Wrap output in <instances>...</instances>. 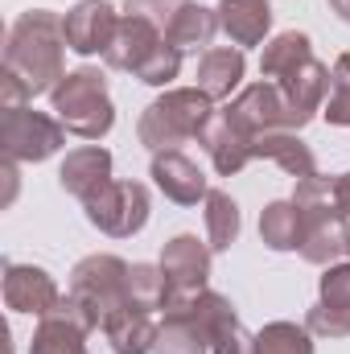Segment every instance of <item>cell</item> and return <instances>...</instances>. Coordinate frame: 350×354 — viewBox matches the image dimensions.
Listing matches in <instances>:
<instances>
[{
	"label": "cell",
	"mask_w": 350,
	"mask_h": 354,
	"mask_svg": "<svg viewBox=\"0 0 350 354\" xmlns=\"http://www.w3.org/2000/svg\"><path fill=\"white\" fill-rule=\"evenodd\" d=\"M66 29H62V17L50 12V8H29L21 12L12 25H8V37H4V75H12L21 87L33 95H46L62 83L66 75Z\"/></svg>",
	"instance_id": "obj_1"
},
{
	"label": "cell",
	"mask_w": 350,
	"mask_h": 354,
	"mask_svg": "<svg viewBox=\"0 0 350 354\" xmlns=\"http://www.w3.org/2000/svg\"><path fill=\"white\" fill-rule=\"evenodd\" d=\"M214 115V99L198 87H169L157 95L140 120H136V136L149 153H165V149H181L185 140H202L206 124Z\"/></svg>",
	"instance_id": "obj_2"
},
{
	"label": "cell",
	"mask_w": 350,
	"mask_h": 354,
	"mask_svg": "<svg viewBox=\"0 0 350 354\" xmlns=\"http://www.w3.org/2000/svg\"><path fill=\"white\" fill-rule=\"evenodd\" d=\"M50 103H54V115L62 120V128L83 140H103L116 124V103L107 95V79L95 66L66 71L62 83L50 91Z\"/></svg>",
	"instance_id": "obj_3"
},
{
	"label": "cell",
	"mask_w": 350,
	"mask_h": 354,
	"mask_svg": "<svg viewBox=\"0 0 350 354\" xmlns=\"http://www.w3.org/2000/svg\"><path fill=\"white\" fill-rule=\"evenodd\" d=\"M128 268L120 256L111 252H95L83 256L79 264L71 268V284H66V297L83 309L91 326L99 330L107 313H116L120 305H128Z\"/></svg>",
	"instance_id": "obj_4"
},
{
	"label": "cell",
	"mask_w": 350,
	"mask_h": 354,
	"mask_svg": "<svg viewBox=\"0 0 350 354\" xmlns=\"http://www.w3.org/2000/svg\"><path fill=\"white\" fill-rule=\"evenodd\" d=\"M66 145V128L58 115L33 111L29 103L21 107H0V149L8 161H50Z\"/></svg>",
	"instance_id": "obj_5"
},
{
	"label": "cell",
	"mask_w": 350,
	"mask_h": 354,
	"mask_svg": "<svg viewBox=\"0 0 350 354\" xmlns=\"http://www.w3.org/2000/svg\"><path fill=\"white\" fill-rule=\"evenodd\" d=\"M83 214L95 231H103L111 239H128V235L145 231V223H149V189L140 181L111 177L99 194H91L83 202Z\"/></svg>",
	"instance_id": "obj_6"
},
{
	"label": "cell",
	"mask_w": 350,
	"mask_h": 354,
	"mask_svg": "<svg viewBox=\"0 0 350 354\" xmlns=\"http://www.w3.org/2000/svg\"><path fill=\"white\" fill-rule=\"evenodd\" d=\"M280 99H284V115H288V128L301 132L322 107H326V95H330V66H322L317 58H309L305 66H297L293 75L276 79Z\"/></svg>",
	"instance_id": "obj_7"
},
{
	"label": "cell",
	"mask_w": 350,
	"mask_h": 354,
	"mask_svg": "<svg viewBox=\"0 0 350 354\" xmlns=\"http://www.w3.org/2000/svg\"><path fill=\"white\" fill-rule=\"evenodd\" d=\"M62 288L54 284V276L37 264H4V305L12 313H33L46 317L62 305Z\"/></svg>",
	"instance_id": "obj_8"
},
{
	"label": "cell",
	"mask_w": 350,
	"mask_h": 354,
	"mask_svg": "<svg viewBox=\"0 0 350 354\" xmlns=\"http://www.w3.org/2000/svg\"><path fill=\"white\" fill-rule=\"evenodd\" d=\"M210 243L206 239H198V235H174L165 248H161V272H165V280H169V297L177 292H202V288H210L206 280H210Z\"/></svg>",
	"instance_id": "obj_9"
},
{
	"label": "cell",
	"mask_w": 350,
	"mask_h": 354,
	"mask_svg": "<svg viewBox=\"0 0 350 354\" xmlns=\"http://www.w3.org/2000/svg\"><path fill=\"white\" fill-rule=\"evenodd\" d=\"M62 29H66V46L91 58V54H107L116 29H120V12L107 4V0H79L66 17H62Z\"/></svg>",
	"instance_id": "obj_10"
},
{
	"label": "cell",
	"mask_w": 350,
	"mask_h": 354,
	"mask_svg": "<svg viewBox=\"0 0 350 354\" xmlns=\"http://www.w3.org/2000/svg\"><path fill=\"white\" fill-rule=\"evenodd\" d=\"M91 330H95V326L83 317V309L66 297L54 313L37 317L29 354H87V334Z\"/></svg>",
	"instance_id": "obj_11"
},
{
	"label": "cell",
	"mask_w": 350,
	"mask_h": 354,
	"mask_svg": "<svg viewBox=\"0 0 350 354\" xmlns=\"http://www.w3.org/2000/svg\"><path fill=\"white\" fill-rule=\"evenodd\" d=\"M252 140L260 136V132H272V128H288V115H284V99H280V87L272 83V79H264V83H252V87H243L227 107H223Z\"/></svg>",
	"instance_id": "obj_12"
},
{
	"label": "cell",
	"mask_w": 350,
	"mask_h": 354,
	"mask_svg": "<svg viewBox=\"0 0 350 354\" xmlns=\"http://www.w3.org/2000/svg\"><path fill=\"white\" fill-rule=\"evenodd\" d=\"M149 177H153V185H157L169 202H177V206H198V202H206V194H210L206 174H202V169H198L181 149L153 153Z\"/></svg>",
	"instance_id": "obj_13"
},
{
	"label": "cell",
	"mask_w": 350,
	"mask_h": 354,
	"mask_svg": "<svg viewBox=\"0 0 350 354\" xmlns=\"http://www.w3.org/2000/svg\"><path fill=\"white\" fill-rule=\"evenodd\" d=\"M198 145L206 149L214 174H223V177H235L248 161H256V153H252V136H248L227 111H214V115H210V124H206V132H202Z\"/></svg>",
	"instance_id": "obj_14"
},
{
	"label": "cell",
	"mask_w": 350,
	"mask_h": 354,
	"mask_svg": "<svg viewBox=\"0 0 350 354\" xmlns=\"http://www.w3.org/2000/svg\"><path fill=\"white\" fill-rule=\"evenodd\" d=\"M165 41V33L161 29H153L149 21H140V17H120V29H116V37H111V46H107V54H103V62L111 66V71H128V75H136L149 58H153V50Z\"/></svg>",
	"instance_id": "obj_15"
},
{
	"label": "cell",
	"mask_w": 350,
	"mask_h": 354,
	"mask_svg": "<svg viewBox=\"0 0 350 354\" xmlns=\"http://www.w3.org/2000/svg\"><path fill=\"white\" fill-rule=\"evenodd\" d=\"M99 330H103L107 346L116 354H153L161 322H153L149 309H136V305L128 301V305H120L116 313H107Z\"/></svg>",
	"instance_id": "obj_16"
},
{
	"label": "cell",
	"mask_w": 350,
	"mask_h": 354,
	"mask_svg": "<svg viewBox=\"0 0 350 354\" xmlns=\"http://www.w3.org/2000/svg\"><path fill=\"white\" fill-rule=\"evenodd\" d=\"M107 181H111V153L103 145H83V149L66 153V161L58 169V185L71 198H79V202H87L91 194H99Z\"/></svg>",
	"instance_id": "obj_17"
},
{
	"label": "cell",
	"mask_w": 350,
	"mask_h": 354,
	"mask_svg": "<svg viewBox=\"0 0 350 354\" xmlns=\"http://www.w3.org/2000/svg\"><path fill=\"white\" fill-rule=\"evenodd\" d=\"M252 153H256V161H272V165H280L288 177H313L317 174V157H313V149L293 132V128H272V132H260L256 140H252Z\"/></svg>",
	"instance_id": "obj_18"
},
{
	"label": "cell",
	"mask_w": 350,
	"mask_h": 354,
	"mask_svg": "<svg viewBox=\"0 0 350 354\" xmlns=\"http://www.w3.org/2000/svg\"><path fill=\"white\" fill-rule=\"evenodd\" d=\"M243 71H248V58L239 46H210L202 58H198V91H206L214 103L219 99H231V91H239L243 83Z\"/></svg>",
	"instance_id": "obj_19"
},
{
	"label": "cell",
	"mask_w": 350,
	"mask_h": 354,
	"mask_svg": "<svg viewBox=\"0 0 350 354\" xmlns=\"http://www.w3.org/2000/svg\"><path fill=\"white\" fill-rule=\"evenodd\" d=\"M219 33L231 37V46H260L272 29V4L268 0H219Z\"/></svg>",
	"instance_id": "obj_20"
},
{
	"label": "cell",
	"mask_w": 350,
	"mask_h": 354,
	"mask_svg": "<svg viewBox=\"0 0 350 354\" xmlns=\"http://www.w3.org/2000/svg\"><path fill=\"white\" fill-rule=\"evenodd\" d=\"M260 239H264V248H272V252H301L305 218H301L293 198L268 202L260 210Z\"/></svg>",
	"instance_id": "obj_21"
},
{
	"label": "cell",
	"mask_w": 350,
	"mask_h": 354,
	"mask_svg": "<svg viewBox=\"0 0 350 354\" xmlns=\"http://www.w3.org/2000/svg\"><path fill=\"white\" fill-rule=\"evenodd\" d=\"M214 33H219V12L214 8H206V4H185L181 12L174 17V25L165 29V41L174 46V50H210V41H214Z\"/></svg>",
	"instance_id": "obj_22"
},
{
	"label": "cell",
	"mask_w": 350,
	"mask_h": 354,
	"mask_svg": "<svg viewBox=\"0 0 350 354\" xmlns=\"http://www.w3.org/2000/svg\"><path fill=\"white\" fill-rule=\"evenodd\" d=\"M202 223H206V243L210 252H231V243L239 239L243 231V218H239V206L227 189H210L206 202H202Z\"/></svg>",
	"instance_id": "obj_23"
},
{
	"label": "cell",
	"mask_w": 350,
	"mask_h": 354,
	"mask_svg": "<svg viewBox=\"0 0 350 354\" xmlns=\"http://www.w3.org/2000/svg\"><path fill=\"white\" fill-rule=\"evenodd\" d=\"M313 58V46H309V33H297V29H288V33H276L272 41H264V54H260V75L264 79H284V75H293L297 66H305Z\"/></svg>",
	"instance_id": "obj_24"
},
{
	"label": "cell",
	"mask_w": 350,
	"mask_h": 354,
	"mask_svg": "<svg viewBox=\"0 0 350 354\" xmlns=\"http://www.w3.org/2000/svg\"><path fill=\"white\" fill-rule=\"evenodd\" d=\"M293 202H297L305 227H313V223H330V218H347L342 206H338V185H334V177H322V174L301 177L297 189H293Z\"/></svg>",
	"instance_id": "obj_25"
},
{
	"label": "cell",
	"mask_w": 350,
	"mask_h": 354,
	"mask_svg": "<svg viewBox=\"0 0 350 354\" xmlns=\"http://www.w3.org/2000/svg\"><path fill=\"white\" fill-rule=\"evenodd\" d=\"M347 231H350L347 218H330V223H313V227H305L301 256H305L309 264H317V268L338 264V260L347 256Z\"/></svg>",
	"instance_id": "obj_26"
},
{
	"label": "cell",
	"mask_w": 350,
	"mask_h": 354,
	"mask_svg": "<svg viewBox=\"0 0 350 354\" xmlns=\"http://www.w3.org/2000/svg\"><path fill=\"white\" fill-rule=\"evenodd\" d=\"M153 354H210V334L181 313H165Z\"/></svg>",
	"instance_id": "obj_27"
},
{
	"label": "cell",
	"mask_w": 350,
	"mask_h": 354,
	"mask_svg": "<svg viewBox=\"0 0 350 354\" xmlns=\"http://www.w3.org/2000/svg\"><path fill=\"white\" fill-rule=\"evenodd\" d=\"M128 301L136 305V309H165V301H169V280H165V272L161 264H132L128 268Z\"/></svg>",
	"instance_id": "obj_28"
},
{
	"label": "cell",
	"mask_w": 350,
	"mask_h": 354,
	"mask_svg": "<svg viewBox=\"0 0 350 354\" xmlns=\"http://www.w3.org/2000/svg\"><path fill=\"white\" fill-rule=\"evenodd\" d=\"M256 351L260 354H313V334H309V326H297V322H268L256 334Z\"/></svg>",
	"instance_id": "obj_29"
},
{
	"label": "cell",
	"mask_w": 350,
	"mask_h": 354,
	"mask_svg": "<svg viewBox=\"0 0 350 354\" xmlns=\"http://www.w3.org/2000/svg\"><path fill=\"white\" fill-rule=\"evenodd\" d=\"M322 115L334 128H350V54H338V62L330 71V95H326Z\"/></svg>",
	"instance_id": "obj_30"
},
{
	"label": "cell",
	"mask_w": 350,
	"mask_h": 354,
	"mask_svg": "<svg viewBox=\"0 0 350 354\" xmlns=\"http://www.w3.org/2000/svg\"><path fill=\"white\" fill-rule=\"evenodd\" d=\"M177 71H181V50H174L169 41H161V46L153 50V58L136 71V79L149 83V87H169L177 79Z\"/></svg>",
	"instance_id": "obj_31"
},
{
	"label": "cell",
	"mask_w": 350,
	"mask_h": 354,
	"mask_svg": "<svg viewBox=\"0 0 350 354\" xmlns=\"http://www.w3.org/2000/svg\"><path fill=\"white\" fill-rule=\"evenodd\" d=\"M305 326H309V334H317V338H350V309L313 301L309 313H305Z\"/></svg>",
	"instance_id": "obj_32"
},
{
	"label": "cell",
	"mask_w": 350,
	"mask_h": 354,
	"mask_svg": "<svg viewBox=\"0 0 350 354\" xmlns=\"http://www.w3.org/2000/svg\"><path fill=\"white\" fill-rule=\"evenodd\" d=\"M185 4H190V0H124V12H128V17H140V21H149L153 29L165 33Z\"/></svg>",
	"instance_id": "obj_33"
},
{
	"label": "cell",
	"mask_w": 350,
	"mask_h": 354,
	"mask_svg": "<svg viewBox=\"0 0 350 354\" xmlns=\"http://www.w3.org/2000/svg\"><path fill=\"white\" fill-rule=\"evenodd\" d=\"M317 301L322 305H338V309H350V264H330L326 276L317 280Z\"/></svg>",
	"instance_id": "obj_34"
},
{
	"label": "cell",
	"mask_w": 350,
	"mask_h": 354,
	"mask_svg": "<svg viewBox=\"0 0 350 354\" xmlns=\"http://www.w3.org/2000/svg\"><path fill=\"white\" fill-rule=\"evenodd\" d=\"M210 354H260V351H256V334H248L243 322H231L214 334Z\"/></svg>",
	"instance_id": "obj_35"
},
{
	"label": "cell",
	"mask_w": 350,
	"mask_h": 354,
	"mask_svg": "<svg viewBox=\"0 0 350 354\" xmlns=\"http://www.w3.org/2000/svg\"><path fill=\"white\" fill-rule=\"evenodd\" d=\"M334 185H338V206H342V214L350 218V169L342 177H334Z\"/></svg>",
	"instance_id": "obj_36"
},
{
	"label": "cell",
	"mask_w": 350,
	"mask_h": 354,
	"mask_svg": "<svg viewBox=\"0 0 350 354\" xmlns=\"http://www.w3.org/2000/svg\"><path fill=\"white\" fill-rule=\"evenodd\" d=\"M326 4L338 12V21H347V25H350V0H326Z\"/></svg>",
	"instance_id": "obj_37"
},
{
	"label": "cell",
	"mask_w": 350,
	"mask_h": 354,
	"mask_svg": "<svg viewBox=\"0 0 350 354\" xmlns=\"http://www.w3.org/2000/svg\"><path fill=\"white\" fill-rule=\"evenodd\" d=\"M347 256H350V231H347Z\"/></svg>",
	"instance_id": "obj_38"
}]
</instances>
